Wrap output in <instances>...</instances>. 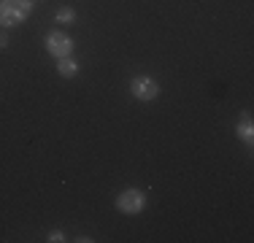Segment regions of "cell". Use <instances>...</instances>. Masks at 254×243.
I'll list each match as a JSON object with an SVG mask.
<instances>
[{
    "mask_svg": "<svg viewBox=\"0 0 254 243\" xmlns=\"http://www.w3.org/2000/svg\"><path fill=\"white\" fill-rule=\"evenodd\" d=\"M33 14V0H0V27H16Z\"/></svg>",
    "mask_w": 254,
    "mask_h": 243,
    "instance_id": "6da1fadb",
    "label": "cell"
},
{
    "mask_svg": "<svg viewBox=\"0 0 254 243\" xmlns=\"http://www.w3.org/2000/svg\"><path fill=\"white\" fill-rule=\"evenodd\" d=\"M146 203H149L146 192L135 189V186H130V189H122V192L117 194V211H119V214H127V216L143 214Z\"/></svg>",
    "mask_w": 254,
    "mask_h": 243,
    "instance_id": "7a4b0ae2",
    "label": "cell"
},
{
    "mask_svg": "<svg viewBox=\"0 0 254 243\" xmlns=\"http://www.w3.org/2000/svg\"><path fill=\"white\" fill-rule=\"evenodd\" d=\"M44 46H46V52H49L54 60L70 57V52H73V38H70L65 30H49L46 38H44Z\"/></svg>",
    "mask_w": 254,
    "mask_h": 243,
    "instance_id": "3957f363",
    "label": "cell"
},
{
    "mask_svg": "<svg viewBox=\"0 0 254 243\" xmlns=\"http://www.w3.org/2000/svg\"><path fill=\"white\" fill-rule=\"evenodd\" d=\"M130 95L141 103H152L160 97V84L152 76H135L130 78Z\"/></svg>",
    "mask_w": 254,
    "mask_h": 243,
    "instance_id": "277c9868",
    "label": "cell"
},
{
    "mask_svg": "<svg viewBox=\"0 0 254 243\" xmlns=\"http://www.w3.org/2000/svg\"><path fill=\"white\" fill-rule=\"evenodd\" d=\"M235 135H238L246 146L254 143V122H252V114H244V117H241V122L235 124Z\"/></svg>",
    "mask_w": 254,
    "mask_h": 243,
    "instance_id": "5b68a950",
    "label": "cell"
},
{
    "mask_svg": "<svg viewBox=\"0 0 254 243\" xmlns=\"http://www.w3.org/2000/svg\"><path fill=\"white\" fill-rule=\"evenodd\" d=\"M57 73L63 78H73L76 73H78V62H76L73 57H60L57 60Z\"/></svg>",
    "mask_w": 254,
    "mask_h": 243,
    "instance_id": "8992f818",
    "label": "cell"
},
{
    "mask_svg": "<svg viewBox=\"0 0 254 243\" xmlns=\"http://www.w3.org/2000/svg\"><path fill=\"white\" fill-rule=\"evenodd\" d=\"M54 22L57 24H76V11L70 8V5H63V8H57V14H54Z\"/></svg>",
    "mask_w": 254,
    "mask_h": 243,
    "instance_id": "52a82bcc",
    "label": "cell"
},
{
    "mask_svg": "<svg viewBox=\"0 0 254 243\" xmlns=\"http://www.w3.org/2000/svg\"><path fill=\"white\" fill-rule=\"evenodd\" d=\"M46 241L49 243H65V233L63 230H52V233L46 235Z\"/></svg>",
    "mask_w": 254,
    "mask_h": 243,
    "instance_id": "ba28073f",
    "label": "cell"
},
{
    "mask_svg": "<svg viewBox=\"0 0 254 243\" xmlns=\"http://www.w3.org/2000/svg\"><path fill=\"white\" fill-rule=\"evenodd\" d=\"M8 44H11V38H8V33H5L3 27H0V52L3 49H8Z\"/></svg>",
    "mask_w": 254,
    "mask_h": 243,
    "instance_id": "9c48e42d",
    "label": "cell"
},
{
    "mask_svg": "<svg viewBox=\"0 0 254 243\" xmlns=\"http://www.w3.org/2000/svg\"><path fill=\"white\" fill-rule=\"evenodd\" d=\"M76 241H78V243H92L95 238H89V235H78V238H76Z\"/></svg>",
    "mask_w": 254,
    "mask_h": 243,
    "instance_id": "30bf717a",
    "label": "cell"
},
{
    "mask_svg": "<svg viewBox=\"0 0 254 243\" xmlns=\"http://www.w3.org/2000/svg\"><path fill=\"white\" fill-rule=\"evenodd\" d=\"M33 3H35V0H33Z\"/></svg>",
    "mask_w": 254,
    "mask_h": 243,
    "instance_id": "8fae6325",
    "label": "cell"
}]
</instances>
